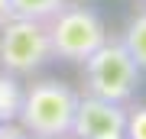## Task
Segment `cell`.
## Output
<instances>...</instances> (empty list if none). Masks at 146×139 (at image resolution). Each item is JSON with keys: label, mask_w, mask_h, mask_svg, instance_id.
<instances>
[{"label": "cell", "mask_w": 146, "mask_h": 139, "mask_svg": "<svg viewBox=\"0 0 146 139\" xmlns=\"http://www.w3.org/2000/svg\"><path fill=\"white\" fill-rule=\"evenodd\" d=\"M81 94L58 78H39L26 84L20 123L33 139H72V123Z\"/></svg>", "instance_id": "6da1fadb"}, {"label": "cell", "mask_w": 146, "mask_h": 139, "mask_svg": "<svg viewBox=\"0 0 146 139\" xmlns=\"http://www.w3.org/2000/svg\"><path fill=\"white\" fill-rule=\"evenodd\" d=\"M140 74L143 71L133 62V55L127 52V45L120 39H110V36L101 49H94L81 62L84 94H94V97H104V100H117V103H127L136 94Z\"/></svg>", "instance_id": "7a4b0ae2"}, {"label": "cell", "mask_w": 146, "mask_h": 139, "mask_svg": "<svg viewBox=\"0 0 146 139\" xmlns=\"http://www.w3.org/2000/svg\"><path fill=\"white\" fill-rule=\"evenodd\" d=\"M49 26V42H52V58L62 62H84L94 49H101L107 42V26L91 7L84 3H68L58 10L52 20H46Z\"/></svg>", "instance_id": "3957f363"}, {"label": "cell", "mask_w": 146, "mask_h": 139, "mask_svg": "<svg viewBox=\"0 0 146 139\" xmlns=\"http://www.w3.org/2000/svg\"><path fill=\"white\" fill-rule=\"evenodd\" d=\"M49 62H52V42H49V26L42 20L10 16L0 26V71L26 78Z\"/></svg>", "instance_id": "277c9868"}, {"label": "cell", "mask_w": 146, "mask_h": 139, "mask_svg": "<svg viewBox=\"0 0 146 139\" xmlns=\"http://www.w3.org/2000/svg\"><path fill=\"white\" fill-rule=\"evenodd\" d=\"M127 126V107L94 94H81L72 123V139H120Z\"/></svg>", "instance_id": "5b68a950"}, {"label": "cell", "mask_w": 146, "mask_h": 139, "mask_svg": "<svg viewBox=\"0 0 146 139\" xmlns=\"http://www.w3.org/2000/svg\"><path fill=\"white\" fill-rule=\"evenodd\" d=\"M23 94H26V88L20 84V74L0 71V123H13V120H20Z\"/></svg>", "instance_id": "8992f818"}, {"label": "cell", "mask_w": 146, "mask_h": 139, "mask_svg": "<svg viewBox=\"0 0 146 139\" xmlns=\"http://www.w3.org/2000/svg\"><path fill=\"white\" fill-rule=\"evenodd\" d=\"M120 42H123L127 52L133 55V62L140 65V71H146V10L130 16V23H127Z\"/></svg>", "instance_id": "52a82bcc"}, {"label": "cell", "mask_w": 146, "mask_h": 139, "mask_svg": "<svg viewBox=\"0 0 146 139\" xmlns=\"http://www.w3.org/2000/svg\"><path fill=\"white\" fill-rule=\"evenodd\" d=\"M13 3V16L23 20H52V16L65 7V0H10Z\"/></svg>", "instance_id": "ba28073f"}, {"label": "cell", "mask_w": 146, "mask_h": 139, "mask_svg": "<svg viewBox=\"0 0 146 139\" xmlns=\"http://www.w3.org/2000/svg\"><path fill=\"white\" fill-rule=\"evenodd\" d=\"M123 139H146V103H140V107H127Z\"/></svg>", "instance_id": "9c48e42d"}, {"label": "cell", "mask_w": 146, "mask_h": 139, "mask_svg": "<svg viewBox=\"0 0 146 139\" xmlns=\"http://www.w3.org/2000/svg\"><path fill=\"white\" fill-rule=\"evenodd\" d=\"M0 139H33V136L13 120V123H0Z\"/></svg>", "instance_id": "30bf717a"}, {"label": "cell", "mask_w": 146, "mask_h": 139, "mask_svg": "<svg viewBox=\"0 0 146 139\" xmlns=\"http://www.w3.org/2000/svg\"><path fill=\"white\" fill-rule=\"evenodd\" d=\"M10 16H13V3H10V0H0V26L10 20Z\"/></svg>", "instance_id": "8fae6325"}, {"label": "cell", "mask_w": 146, "mask_h": 139, "mask_svg": "<svg viewBox=\"0 0 146 139\" xmlns=\"http://www.w3.org/2000/svg\"><path fill=\"white\" fill-rule=\"evenodd\" d=\"M120 139H123V136H120Z\"/></svg>", "instance_id": "7c38bea8"}, {"label": "cell", "mask_w": 146, "mask_h": 139, "mask_svg": "<svg viewBox=\"0 0 146 139\" xmlns=\"http://www.w3.org/2000/svg\"><path fill=\"white\" fill-rule=\"evenodd\" d=\"M143 10H146V7H143Z\"/></svg>", "instance_id": "4fadbf2b"}]
</instances>
